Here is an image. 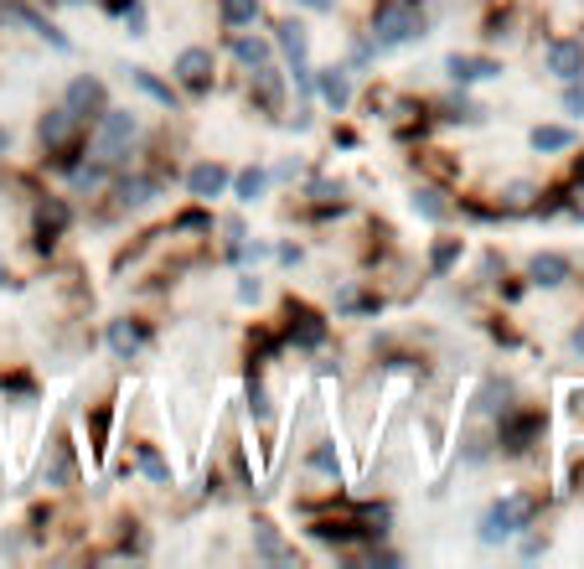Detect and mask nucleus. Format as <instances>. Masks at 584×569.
Returning <instances> with one entry per match:
<instances>
[{
  "instance_id": "nucleus-1",
  "label": "nucleus",
  "mask_w": 584,
  "mask_h": 569,
  "mask_svg": "<svg viewBox=\"0 0 584 569\" xmlns=\"http://www.w3.org/2000/svg\"><path fill=\"white\" fill-rule=\"evenodd\" d=\"M414 37H424V16H419L414 6H404V0H388V6L378 11L373 42L388 52V47H404V42H414Z\"/></svg>"
},
{
  "instance_id": "nucleus-2",
  "label": "nucleus",
  "mask_w": 584,
  "mask_h": 569,
  "mask_svg": "<svg viewBox=\"0 0 584 569\" xmlns=\"http://www.w3.org/2000/svg\"><path fill=\"white\" fill-rule=\"evenodd\" d=\"M528 518H533V502H528V497H502V502H491L486 518H481V544H502V538H512L517 528H528Z\"/></svg>"
},
{
  "instance_id": "nucleus-3",
  "label": "nucleus",
  "mask_w": 584,
  "mask_h": 569,
  "mask_svg": "<svg viewBox=\"0 0 584 569\" xmlns=\"http://www.w3.org/2000/svg\"><path fill=\"white\" fill-rule=\"evenodd\" d=\"M135 140V119L119 114V109H104L99 114V161L104 166H119L125 161V145Z\"/></svg>"
},
{
  "instance_id": "nucleus-4",
  "label": "nucleus",
  "mask_w": 584,
  "mask_h": 569,
  "mask_svg": "<svg viewBox=\"0 0 584 569\" xmlns=\"http://www.w3.org/2000/svg\"><path fill=\"white\" fill-rule=\"evenodd\" d=\"M104 109H109V94H104L99 78H78V83L68 88V114H73V119H99Z\"/></svg>"
},
{
  "instance_id": "nucleus-5",
  "label": "nucleus",
  "mask_w": 584,
  "mask_h": 569,
  "mask_svg": "<svg viewBox=\"0 0 584 569\" xmlns=\"http://www.w3.org/2000/svg\"><path fill=\"white\" fill-rule=\"evenodd\" d=\"M176 78L192 88V94H207L212 88V52L207 47H187L176 57Z\"/></svg>"
},
{
  "instance_id": "nucleus-6",
  "label": "nucleus",
  "mask_w": 584,
  "mask_h": 569,
  "mask_svg": "<svg viewBox=\"0 0 584 569\" xmlns=\"http://www.w3.org/2000/svg\"><path fill=\"white\" fill-rule=\"evenodd\" d=\"M548 73H559L564 83L584 78V42H553L548 47Z\"/></svg>"
},
{
  "instance_id": "nucleus-7",
  "label": "nucleus",
  "mask_w": 584,
  "mask_h": 569,
  "mask_svg": "<svg viewBox=\"0 0 584 569\" xmlns=\"http://www.w3.org/2000/svg\"><path fill=\"white\" fill-rule=\"evenodd\" d=\"M445 68H450V78H455V83H476V78H497V73H502L497 63H491V57H460V52L450 57Z\"/></svg>"
},
{
  "instance_id": "nucleus-8",
  "label": "nucleus",
  "mask_w": 584,
  "mask_h": 569,
  "mask_svg": "<svg viewBox=\"0 0 584 569\" xmlns=\"http://www.w3.org/2000/svg\"><path fill=\"white\" fill-rule=\"evenodd\" d=\"M528 275H533V285H564L569 280V259L564 254H538L528 264Z\"/></svg>"
},
{
  "instance_id": "nucleus-9",
  "label": "nucleus",
  "mask_w": 584,
  "mask_h": 569,
  "mask_svg": "<svg viewBox=\"0 0 584 569\" xmlns=\"http://www.w3.org/2000/svg\"><path fill=\"white\" fill-rule=\"evenodd\" d=\"M187 187H192V197H223V187H228V171L207 161V166H197V171H192V182H187Z\"/></svg>"
},
{
  "instance_id": "nucleus-10",
  "label": "nucleus",
  "mask_w": 584,
  "mask_h": 569,
  "mask_svg": "<svg viewBox=\"0 0 584 569\" xmlns=\"http://www.w3.org/2000/svg\"><path fill=\"white\" fill-rule=\"evenodd\" d=\"M254 94H259V104L274 114V109H280V73H274L269 63H259L254 68Z\"/></svg>"
},
{
  "instance_id": "nucleus-11",
  "label": "nucleus",
  "mask_w": 584,
  "mask_h": 569,
  "mask_svg": "<svg viewBox=\"0 0 584 569\" xmlns=\"http://www.w3.org/2000/svg\"><path fill=\"white\" fill-rule=\"evenodd\" d=\"M109 342H114L119 357H130V352L145 342V332H140V326H130V321H114V326H109Z\"/></svg>"
},
{
  "instance_id": "nucleus-12",
  "label": "nucleus",
  "mask_w": 584,
  "mask_h": 569,
  "mask_svg": "<svg viewBox=\"0 0 584 569\" xmlns=\"http://www.w3.org/2000/svg\"><path fill=\"white\" fill-rule=\"evenodd\" d=\"M321 94H326V104H336V109H347V99H352V83H347V73H326L321 78Z\"/></svg>"
},
{
  "instance_id": "nucleus-13",
  "label": "nucleus",
  "mask_w": 584,
  "mask_h": 569,
  "mask_svg": "<svg viewBox=\"0 0 584 569\" xmlns=\"http://www.w3.org/2000/svg\"><path fill=\"white\" fill-rule=\"evenodd\" d=\"M223 21L228 26H254L259 21V0H223Z\"/></svg>"
},
{
  "instance_id": "nucleus-14",
  "label": "nucleus",
  "mask_w": 584,
  "mask_h": 569,
  "mask_svg": "<svg viewBox=\"0 0 584 569\" xmlns=\"http://www.w3.org/2000/svg\"><path fill=\"white\" fill-rule=\"evenodd\" d=\"M569 140H574V135H569L564 125H538V130H533V151H564Z\"/></svg>"
},
{
  "instance_id": "nucleus-15",
  "label": "nucleus",
  "mask_w": 584,
  "mask_h": 569,
  "mask_svg": "<svg viewBox=\"0 0 584 569\" xmlns=\"http://www.w3.org/2000/svg\"><path fill=\"white\" fill-rule=\"evenodd\" d=\"M68 130H73V114H68V109H57L52 119H42V140H47V145L68 140Z\"/></svg>"
},
{
  "instance_id": "nucleus-16",
  "label": "nucleus",
  "mask_w": 584,
  "mask_h": 569,
  "mask_svg": "<svg viewBox=\"0 0 584 569\" xmlns=\"http://www.w3.org/2000/svg\"><path fill=\"white\" fill-rule=\"evenodd\" d=\"M280 47L295 57V68H300V57H305V26H295V21H285L280 26Z\"/></svg>"
},
{
  "instance_id": "nucleus-17",
  "label": "nucleus",
  "mask_w": 584,
  "mask_h": 569,
  "mask_svg": "<svg viewBox=\"0 0 584 569\" xmlns=\"http://www.w3.org/2000/svg\"><path fill=\"white\" fill-rule=\"evenodd\" d=\"M150 192H156V182H150V176H135V182H125V187H119V197H125L130 207L150 202Z\"/></svg>"
},
{
  "instance_id": "nucleus-18",
  "label": "nucleus",
  "mask_w": 584,
  "mask_h": 569,
  "mask_svg": "<svg viewBox=\"0 0 584 569\" xmlns=\"http://www.w3.org/2000/svg\"><path fill=\"white\" fill-rule=\"evenodd\" d=\"M238 57L249 68H259V63H269V42H254V37H238Z\"/></svg>"
},
{
  "instance_id": "nucleus-19",
  "label": "nucleus",
  "mask_w": 584,
  "mask_h": 569,
  "mask_svg": "<svg viewBox=\"0 0 584 569\" xmlns=\"http://www.w3.org/2000/svg\"><path fill=\"white\" fill-rule=\"evenodd\" d=\"M135 83H140V88H145V94H150V99H161V104H166V109H171V104H176V99H171V88H161V83H156V78H150V73H145V68H135Z\"/></svg>"
},
{
  "instance_id": "nucleus-20",
  "label": "nucleus",
  "mask_w": 584,
  "mask_h": 569,
  "mask_svg": "<svg viewBox=\"0 0 584 569\" xmlns=\"http://www.w3.org/2000/svg\"><path fill=\"white\" fill-rule=\"evenodd\" d=\"M259 192H264V171H243V176H238V197L254 202Z\"/></svg>"
},
{
  "instance_id": "nucleus-21",
  "label": "nucleus",
  "mask_w": 584,
  "mask_h": 569,
  "mask_svg": "<svg viewBox=\"0 0 584 569\" xmlns=\"http://www.w3.org/2000/svg\"><path fill=\"white\" fill-rule=\"evenodd\" d=\"M414 207H419L424 218H445V202H440V192H419V197H414Z\"/></svg>"
},
{
  "instance_id": "nucleus-22",
  "label": "nucleus",
  "mask_w": 584,
  "mask_h": 569,
  "mask_svg": "<svg viewBox=\"0 0 584 569\" xmlns=\"http://www.w3.org/2000/svg\"><path fill=\"white\" fill-rule=\"evenodd\" d=\"M140 466H145L150 476H156V482H171V471L161 466V456H156V451H140Z\"/></svg>"
},
{
  "instance_id": "nucleus-23",
  "label": "nucleus",
  "mask_w": 584,
  "mask_h": 569,
  "mask_svg": "<svg viewBox=\"0 0 584 569\" xmlns=\"http://www.w3.org/2000/svg\"><path fill=\"white\" fill-rule=\"evenodd\" d=\"M564 104H569V114H584V94H579V88H569V99H564Z\"/></svg>"
},
{
  "instance_id": "nucleus-24",
  "label": "nucleus",
  "mask_w": 584,
  "mask_h": 569,
  "mask_svg": "<svg viewBox=\"0 0 584 569\" xmlns=\"http://www.w3.org/2000/svg\"><path fill=\"white\" fill-rule=\"evenodd\" d=\"M300 6H311V11H331L336 0H300Z\"/></svg>"
},
{
  "instance_id": "nucleus-25",
  "label": "nucleus",
  "mask_w": 584,
  "mask_h": 569,
  "mask_svg": "<svg viewBox=\"0 0 584 569\" xmlns=\"http://www.w3.org/2000/svg\"><path fill=\"white\" fill-rule=\"evenodd\" d=\"M574 352L584 357V326H579V332H574Z\"/></svg>"
},
{
  "instance_id": "nucleus-26",
  "label": "nucleus",
  "mask_w": 584,
  "mask_h": 569,
  "mask_svg": "<svg viewBox=\"0 0 584 569\" xmlns=\"http://www.w3.org/2000/svg\"><path fill=\"white\" fill-rule=\"evenodd\" d=\"M0 275H6V269H0ZM0 285H6V280H0Z\"/></svg>"
}]
</instances>
